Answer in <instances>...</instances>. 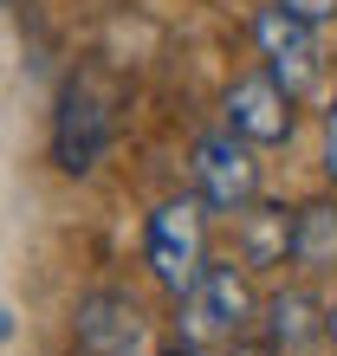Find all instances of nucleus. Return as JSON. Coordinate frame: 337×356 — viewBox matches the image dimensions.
<instances>
[{"mask_svg": "<svg viewBox=\"0 0 337 356\" xmlns=\"http://www.w3.org/2000/svg\"><path fill=\"white\" fill-rule=\"evenodd\" d=\"M253 330V285L240 266H201L175 291V337L188 350H227Z\"/></svg>", "mask_w": 337, "mask_h": 356, "instance_id": "f257e3e1", "label": "nucleus"}, {"mask_svg": "<svg viewBox=\"0 0 337 356\" xmlns=\"http://www.w3.org/2000/svg\"><path fill=\"white\" fill-rule=\"evenodd\" d=\"M143 259H150V272H156L162 291H182L207 266V201L201 195H168L156 214H150Z\"/></svg>", "mask_w": 337, "mask_h": 356, "instance_id": "f03ea898", "label": "nucleus"}, {"mask_svg": "<svg viewBox=\"0 0 337 356\" xmlns=\"http://www.w3.org/2000/svg\"><path fill=\"white\" fill-rule=\"evenodd\" d=\"M253 46H260L266 72L279 78L292 97H305L311 85H318V72H324V58H318V19L292 13L285 0H272V7L253 13Z\"/></svg>", "mask_w": 337, "mask_h": 356, "instance_id": "7ed1b4c3", "label": "nucleus"}, {"mask_svg": "<svg viewBox=\"0 0 337 356\" xmlns=\"http://www.w3.org/2000/svg\"><path fill=\"white\" fill-rule=\"evenodd\" d=\"M188 169H195V195L214 207V214H240L246 201H260V156H253V143L234 136V130L195 136Z\"/></svg>", "mask_w": 337, "mask_h": 356, "instance_id": "20e7f679", "label": "nucleus"}, {"mask_svg": "<svg viewBox=\"0 0 337 356\" xmlns=\"http://www.w3.org/2000/svg\"><path fill=\"white\" fill-rule=\"evenodd\" d=\"M221 111H227V130L246 136L253 149L292 143V130H299V97L272 72H240L234 85H227V97H221Z\"/></svg>", "mask_w": 337, "mask_h": 356, "instance_id": "39448f33", "label": "nucleus"}, {"mask_svg": "<svg viewBox=\"0 0 337 356\" xmlns=\"http://www.w3.org/2000/svg\"><path fill=\"white\" fill-rule=\"evenodd\" d=\"M104 143H111V111H104V97L84 85V78H72L65 91H58V117H52V156L65 175H91Z\"/></svg>", "mask_w": 337, "mask_h": 356, "instance_id": "423d86ee", "label": "nucleus"}, {"mask_svg": "<svg viewBox=\"0 0 337 356\" xmlns=\"http://www.w3.org/2000/svg\"><path fill=\"white\" fill-rule=\"evenodd\" d=\"M150 324L130 291H84L78 298V350L84 356H143Z\"/></svg>", "mask_w": 337, "mask_h": 356, "instance_id": "0eeeda50", "label": "nucleus"}, {"mask_svg": "<svg viewBox=\"0 0 337 356\" xmlns=\"http://www.w3.org/2000/svg\"><path fill=\"white\" fill-rule=\"evenodd\" d=\"M234 220H240V266H285L292 259V207L246 201Z\"/></svg>", "mask_w": 337, "mask_h": 356, "instance_id": "6e6552de", "label": "nucleus"}, {"mask_svg": "<svg viewBox=\"0 0 337 356\" xmlns=\"http://www.w3.org/2000/svg\"><path fill=\"white\" fill-rule=\"evenodd\" d=\"M318 337H324L318 291L285 285V291H272V298H266V343L272 350H305V343H318Z\"/></svg>", "mask_w": 337, "mask_h": 356, "instance_id": "1a4fd4ad", "label": "nucleus"}, {"mask_svg": "<svg viewBox=\"0 0 337 356\" xmlns=\"http://www.w3.org/2000/svg\"><path fill=\"white\" fill-rule=\"evenodd\" d=\"M292 266H305V272L337 266V201L331 195L292 207Z\"/></svg>", "mask_w": 337, "mask_h": 356, "instance_id": "9d476101", "label": "nucleus"}, {"mask_svg": "<svg viewBox=\"0 0 337 356\" xmlns=\"http://www.w3.org/2000/svg\"><path fill=\"white\" fill-rule=\"evenodd\" d=\"M324 175L337 181V91H331V104H324Z\"/></svg>", "mask_w": 337, "mask_h": 356, "instance_id": "9b49d317", "label": "nucleus"}, {"mask_svg": "<svg viewBox=\"0 0 337 356\" xmlns=\"http://www.w3.org/2000/svg\"><path fill=\"white\" fill-rule=\"evenodd\" d=\"M292 13H305V19H331L337 13V0H285Z\"/></svg>", "mask_w": 337, "mask_h": 356, "instance_id": "f8f14e48", "label": "nucleus"}, {"mask_svg": "<svg viewBox=\"0 0 337 356\" xmlns=\"http://www.w3.org/2000/svg\"><path fill=\"white\" fill-rule=\"evenodd\" d=\"M227 356H279L266 337H240V343H227Z\"/></svg>", "mask_w": 337, "mask_h": 356, "instance_id": "ddd939ff", "label": "nucleus"}, {"mask_svg": "<svg viewBox=\"0 0 337 356\" xmlns=\"http://www.w3.org/2000/svg\"><path fill=\"white\" fill-rule=\"evenodd\" d=\"M324 337H331V343H337V298H331V305H324Z\"/></svg>", "mask_w": 337, "mask_h": 356, "instance_id": "4468645a", "label": "nucleus"}, {"mask_svg": "<svg viewBox=\"0 0 337 356\" xmlns=\"http://www.w3.org/2000/svg\"><path fill=\"white\" fill-rule=\"evenodd\" d=\"M7 337H13V311L0 305V343H7Z\"/></svg>", "mask_w": 337, "mask_h": 356, "instance_id": "2eb2a0df", "label": "nucleus"}, {"mask_svg": "<svg viewBox=\"0 0 337 356\" xmlns=\"http://www.w3.org/2000/svg\"><path fill=\"white\" fill-rule=\"evenodd\" d=\"M168 356H201V350H188V343H175V350H168Z\"/></svg>", "mask_w": 337, "mask_h": 356, "instance_id": "dca6fc26", "label": "nucleus"}]
</instances>
